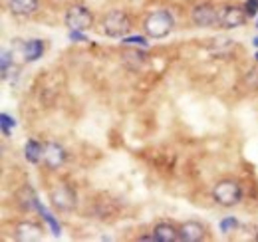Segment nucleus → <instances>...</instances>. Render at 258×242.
I'll use <instances>...</instances> for the list:
<instances>
[{"label": "nucleus", "mask_w": 258, "mask_h": 242, "mask_svg": "<svg viewBox=\"0 0 258 242\" xmlns=\"http://www.w3.org/2000/svg\"><path fill=\"white\" fill-rule=\"evenodd\" d=\"M173 28H175V18L169 10H155V12L147 14L145 20H143L145 34L149 38H155V40L169 36L173 32Z\"/></svg>", "instance_id": "1"}, {"label": "nucleus", "mask_w": 258, "mask_h": 242, "mask_svg": "<svg viewBox=\"0 0 258 242\" xmlns=\"http://www.w3.org/2000/svg\"><path fill=\"white\" fill-rule=\"evenodd\" d=\"M131 18L125 10H109L103 18H101V30L109 38H125L131 32Z\"/></svg>", "instance_id": "2"}, {"label": "nucleus", "mask_w": 258, "mask_h": 242, "mask_svg": "<svg viewBox=\"0 0 258 242\" xmlns=\"http://www.w3.org/2000/svg\"><path fill=\"white\" fill-rule=\"evenodd\" d=\"M213 201L219 207L225 209H232L242 201V187L238 181L232 179H223L213 187Z\"/></svg>", "instance_id": "3"}, {"label": "nucleus", "mask_w": 258, "mask_h": 242, "mask_svg": "<svg viewBox=\"0 0 258 242\" xmlns=\"http://www.w3.org/2000/svg\"><path fill=\"white\" fill-rule=\"evenodd\" d=\"M50 203L56 211L60 212H70L76 209L78 205V197H76V191L66 185V183H60L56 185L52 191H50Z\"/></svg>", "instance_id": "4"}, {"label": "nucleus", "mask_w": 258, "mask_h": 242, "mask_svg": "<svg viewBox=\"0 0 258 242\" xmlns=\"http://www.w3.org/2000/svg\"><path fill=\"white\" fill-rule=\"evenodd\" d=\"M66 26L70 30L86 32L94 26V14L90 12V8L82 6V4H74L70 6V10L66 12Z\"/></svg>", "instance_id": "5"}, {"label": "nucleus", "mask_w": 258, "mask_h": 242, "mask_svg": "<svg viewBox=\"0 0 258 242\" xmlns=\"http://www.w3.org/2000/svg\"><path fill=\"white\" fill-rule=\"evenodd\" d=\"M191 22L197 28H215L219 26V10L211 2L195 4L191 10Z\"/></svg>", "instance_id": "6"}, {"label": "nucleus", "mask_w": 258, "mask_h": 242, "mask_svg": "<svg viewBox=\"0 0 258 242\" xmlns=\"http://www.w3.org/2000/svg\"><path fill=\"white\" fill-rule=\"evenodd\" d=\"M248 20V14L244 10V6H236V4H228L219 10V26L232 30V28H240L244 26Z\"/></svg>", "instance_id": "7"}, {"label": "nucleus", "mask_w": 258, "mask_h": 242, "mask_svg": "<svg viewBox=\"0 0 258 242\" xmlns=\"http://www.w3.org/2000/svg\"><path fill=\"white\" fill-rule=\"evenodd\" d=\"M66 159H68V153H66V149L60 143H56V141L44 143V159L42 161H44V165L48 169H52V171L60 169L66 163Z\"/></svg>", "instance_id": "8"}, {"label": "nucleus", "mask_w": 258, "mask_h": 242, "mask_svg": "<svg viewBox=\"0 0 258 242\" xmlns=\"http://www.w3.org/2000/svg\"><path fill=\"white\" fill-rule=\"evenodd\" d=\"M42 232H44V228L38 222H32V220H24V222H18L14 226V238L20 242L40 240Z\"/></svg>", "instance_id": "9"}, {"label": "nucleus", "mask_w": 258, "mask_h": 242, "mask_svg": "<svg viewBox=\"0 0 258 242\" xmlns=\"http://www.w3.org/2000/svg\"><path fill=\"white\" fill-rule=\"evenodd\" d=\"M6 6L10 10V14L26 18V16L36 14V10L40 6V0H6Z\"/></svg>", "instance_id": "10"}, {"label": "nucleus", "mask_w": 258, "mask_h": 242, "mask_svg": "<svg viewBox=\"0 0 258 242\" xmlns=\"http://www.w3.org/2000/svg\"><path fill=\"white\" fill-rule=\"evenodd\" d=\"M181 240L183 242H199L205 238V226L199 220H187L179 226Z\"/></svg>", "instance_id": "11"}, {"label": "nucleus", "mask_w": 258, "mask_h": 242, "mask_svg": "<svg viewBox=\"0 0 258 242\" xmlns=\"http://www.w3.org/2000/svg\"><path fill=\"white\" fill-rule=\"evenodd\" d=\"M153 234H155V240L157 242H177L181 240V232L175 224H169V222H159L155 228H153Z\"/></svg>", "instance_id": "12"}, {"label": "nucleus", "mask_w": 258, "mask_h": 242, "mask_svg": "<svg viewBox=\"0 0 258 242\" xmlns=\"http://www.w3.org/2000/svg\"><path fill=\"white\" fill-rule=\"evenodd\" d=\"M147 60V56H145V52H141V50H137V46L135 48H125L123 52H121V62L127 66L129 70H139L143 64Z\"/></svg>", "instance_id": "13"}, {"label": "nucleus", "mask_w": 258, "mask_h": 242, "mask_svg": "<svg viewBox=\"0 0 258 242\" xmlns=\"http://www.w3.org/2000/svg\"><path fill=\"white\" fill-rule=\"evenodd\" d=\"M24 157H26L28 163L38 165L44 159V145L40 141H36V139H28L24 143Z\"/></svg>", "instance_id": "14"}, {"label": "nucleus", "mask_w": 258, "mask_h": 242, "mask_svg": "<svg viewBox=\"0 0 258 242\" xmlns=\"http://www.w3.org/2000/svg\"><path fill=\"white\" fill-rule=\"evenodd\" d=\"M44 50H46V46H44V40H28L26 42V62H36L40 60L42 56H44Z\"/></svg>", "instance_id": "15"}, {"label": "nucleus", "mask_w": 258, "mask_h": 242, "mask_svg": "<svg viewBox=\"0 0 258 242\" xmlns=\"http://www.w3.org/2000/svg\"><path fill=\"white\" fill-rule=\"evenodd\" d=\"M18 201H20V205H22L26 211L40 209V205H38V199H36V195H34V191L30 189V187H24V189L20 191V195H18Z\"/></svg>", "instance_id": "16"}, {"label": "nucleus", "mask_w": 258, "mask_h": 242, "mask_svg": "<svg viewBox=\"0 0 258 242\" xmlns=\"http://www.w3.org/2000/svg\"><path fill=\"white\" fill-rule=\"evenodd\" d=\"M38 211L42 212V214H44V220H46V222H48V224H50V228H52V232H54V234H56V236H58V234H60V224H58V222H56V218H54V216H52V214H50V212L46 211V209H44V207H40V209H38Z\"/></svg>", "instance_id": "17"}, {"label": "nucleus", "mask_w": 258, "mask_h": 242, "mask_svg": "<svg viewBox=\"0 0 258 242\" xmlns=\"http://www.w3.org/2000/svg\"><path fill=\"white\" fill-rule=\"evenodd\" d=\"M221 232H225V234H228V232H232L236 226H238V220L234 218V216H226V218H223L221 220Z\"/></svg>", "instance_id": "18"}, {"label": "nucleus", "mask_w": 258, "mask_h": 242, "mask_svg": "<svg viewBox=\"0 0 258 242\" xmlns=\"http://www.w3.org/2000/svg\"><path fill=\"white\" fill-rule=\"evenodd\" d=\"M123 44L125 46H139V48H147L149 42L143 38V36H131V38H123Z\"/></svg>", "instance_id": "19"}, {"label": "nucleus", "mask_w": 258, "mask_h": 242, "mask_svg": "<svg viewBox=\"0 0 258 242\" xmlns=\"http://www.w3.org/2000/svg\"><path fill=\"white\" fill-rule=\"evenodd\" d=\"M0 119H2V133H4L6 137H10L12 127H14V119H12L8 113H2V115H0Z\"/></svg>", "instance_id": "20"}, {"label": "nucleus", "mask_w": 258, "mask_h": 242, "mask_svg": "<svg viewBox=\"0 0 258 242\" xmlns=\"http://www.w3.org/2000/svg\"><path fill=\"white\" fill-rule=\"evenodd\" d=\"M244 10H246L248 18L256 16V14H258V0H246V4H244Z\"/></svg>", "instance_id": "21"}, {"label": "nucleus", "mask_w": 258, "mask_h": 242, "mask_svg": "<svg viewBox=\"0 0 258 242\" xmlns=\"http://www.w3.org/2000/svg\"><path fill=\"white\" fill-rule=\"evenodd\" d=\"M70 40H74V42H86V36L80 30H70Z\"/></svg>", "instance_id": "22"}, {"label": "nucleus", "mask_w": 258, "mask_h": 242, "mask_svg": "<svg viewBox=\"0 0 258 242\" xmlns=\"http://www.w3.org/2000/svg\"><path fill=\"white\" fill-rule=\"evenodd\" d=\"M252 42H254V46H256V48H258V38H254V40H252Z\"/></svg>", "instance_id": "23"}, {"label": "nucleus", "mask_w": 258, "mask_h": 242, "mask_svg": "<svg viewBox=\"0 0 258 242\" xmlns=\"http://www.w3.org/2000/svg\"><path fill=\"white\" fill-rule=\"evenodd\" d=\"M254 240H256V242H258V234H256V236H254Z\"/></svg>", "instance_id": "24"}, {"label": "nucleus", "mask_w": 258, "mask_h": 242, "mask_svg": "<svg viewBox=\"0 0 258 242\" xmlns=\"http://www.w3.org/2000/svg\"><path fill=\"white\" fill-rule=\"evenodd\" d=\"M256 28H258V20H256Z\"/></svg>", "instance_id": "25"}, {"label": "nucleus", "mask_w": 258, "mask_h": 242, "mask_svg": "<svg viewBox=\"0 0 258 242\" xmlns=\"http://www.w3.org/2000/svg\"><path fill=\"white\" fill-rule=\"evenodd\" d=\"M256 60H258V54H256Z\"/></svg>", "instance_id": "26"}]
</instances>
